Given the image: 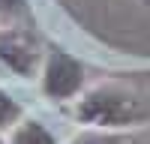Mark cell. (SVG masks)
Segmentation results:
<instances>
[{
  "instance_id": "1",
  "label": "cell",
  "mask_w": 150,
  "mask_h": 144,
  "mask_svg": "<svg viewBox=\"0 0 150 144\" xmlns=\"http://www.w3.org/2000/svg\"><path fill=\"white\" fill-rule=\"evenodd\" d=\"M81 120L87 123H99V126H126V123H138L144 120L147 108L135 93L120 90V87H99L93 90L78 108Z\"/></svg>"
},
{
  "instance_id": "2",
  "label": "cell",
  "mask_w": 150,
  "mask_h": 144,
  "mask_svg": "<svg viewBox=\"0 0 150 144\" xmlns=\"http://www.w3.org/2000/svg\"><path fill=\"white\" fill-rule=\"evenodd\" d=\"M81 78L84 72L81 66L75 63V60L69 54H51V60H48V69H45V90L54 96V99H66V96H72L75 90L81 87Z\"/></svg>"
},
{
  "instance_id": "3",
  "label": "cell",
  "mask_w": 150,
  "mask_h": 144,
  "mask_svg": "<svg viewBox=\"0 0 150 144\" xmlns=\"http://www.w3.org/2000/svg\"><path fill=\"white\" fill-rule=\"evenodd\" d=\"M0 57H3L6 63H12V69H18V72L27 75V72L33 69L36 51L27 42H21L18 36H0Z\"/></svg>"
},
{
  "instance_id": "4",
  "label": "cell",
  "mask_w": 150,
  "mask_h": 144,
  "mask_svg": "<svg viewBox=\"0 0 150 144\" xmlns=\"http://www.w3.org/2000/svg\"><path fill=\"white\" fill-rule=\"evenodd\" d=\"M12 144H54V138H51V132L45 126H39V123H24L15 132Z\"/></svg>"
},
{
  "instance_id": "5",
  "label": "cell",
  "mask_w": 150,
  "mask_h": 144,
  "mask_svg": "<svg viewBox=\"0 0 150 144\" xmlns=\"http://www.w3.org/2000/svg\"><path fill=\"white\" fill-rule=\"evenodd\" d=\"M72 144H141V141L126 138V135H81Z\"/></svg>"
},
{
  "instance_id": "6",
  "label": "cell",
  "mask_w": 150,
  "mask_h": 144,
  "mask_svg": "<svg viewBox=\"0 0 150 144\" xmlns=\"http://www.w3.org/2000/svg\"><path fill=\"white\" fill-rule=\"evenodd\" d=\"M18 117V105L9 99V96L0 90V126H6V123H12V120Z\"/></svg>"
},
{
  "instance_id": "7",
  "label": "cell",
  "mask_w": 150,
  "mask_h": 144,
  "mask_svg": "<svg viewBox=\"0 0 150 144\" xmlns=\"http://www.w3.org/2000/svg\"><path fill=\"white\" fill-rule=\"evenodd\" d=\"M21 3V0H0V6H3V9H15Z\"/></svg>"
}]
</instances>
